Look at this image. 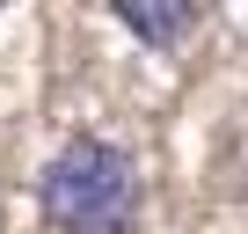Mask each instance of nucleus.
Listing matches in <instances>:
<instances>
[{"label":"nucleus","instance_id":"f03ea898","mask_svg":"<svg viewBox=\"0 0 248 234\" xmlns=\"http://www.w3.org/2000/svg\"><path fill=\"white\" fill-rule=\"evenodd\" d=\"M109 8H117L124 30H132L139 44H154V51H175L190 37V22H197V0H109Z\"/></svg>","mask_w":248,"mask_h":234},{"label":"nucleus","instance_id":"7ed1b4c3","mask_svg":"<svg viewBox=\"0 0 248 234\" xmlns=\"http://www.w3.org/2000/svg\"><path fill=\"white\" fill-rule=\"evenodd\" d=\"M0 8H8V0H0Z\"/></svg>","mask_w":248,"mask_h":234},{"label":"nucleus","instance_id":"f257e3e1","mask_svg":"<svg viewBox=\"0 0 248 234\" xmlns=\"http://www.w3.org/2000/svg\"><path fill=\"white\" fill-rule=\"evenodd\" d=\"M37 198H44V219L59 234H132V219H139V161L124 147H109V139H95V132H80V139H66L51 154Z\"/></svg>","mask_w":248,"mask_h":234}]
</instances>
